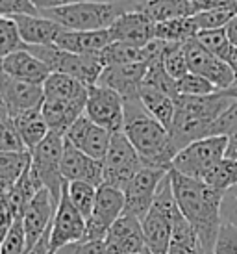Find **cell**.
<instances>
[{"mask_svg": "<svg viewBox=\"0 0 237 254\" xmlns=\"http://www.w3.org/2000/svg\"><path fill=\"white\" fill-rule=\"evenodd\" d=\"M169 178L181 215L195 228L204 254H211L223 226L224 193L209 188L202 180L183 177L173 169H169Z\"/></svg>", "mask_w": 237, "mask_h": 254, "instance_id": "cell-1", "label": "cell"}, {"mask_svg": "<svg viewBox=\"0 0 237 254\" xmlns=\"http://www.w3.org/2000/svg\"><path fill=\"white\" fill-rule=\"evenodd\" d=\"M122 132L147 165L171 169V163L178 150L171 139L169 130L145 110L139 97L124 99Z\"/></svg>", "mask_w": 237, "mask_h": 254, "instance_id": "cell-2", "label": "cell"}, {"mask_svg": "<svg viewBox=\"0 0 237 254\" xmlns=\"http://www.w3.org/2000/svg\"><path fill=\"white\" fill-rule=\"evenodd\" d=\"M139 6V0H118V2H84L72 6L45 9L39 15L58 22L63 30L97 32L108 30L128 9Z\"/></svg>", "mask_w": 237, "mask_h": 254, "instance_id": "cell-3", "label": "cell"}, {"mask_svg": "<svg viewBox=\"0 0 237 254\" xmlns=\"http://www.w3.org/2000/svg\"><path fill=\"white\" fill-rule=\"evenodd\" d=\"M176 212H178V204L173 195V186L167 173V177L163 178L158 190V195L154 198V204L141 221L147 251L150 254H167L171 232H173V219Z\"/></svg>", "mask_w": 237, "mask_h": 254, "instance_id": "cell-4", "label": "cell"}, {"mask_svg": "<svg viewBox=\"0 0 237 254\" xmlns=\"http://www.w3.org/2000/svg\"><path fill=\"white\" fill-rule=\"evenodd\" d=\"M24 49L32 52L37 60H41L50 69V72L69 74V76L84 82L87 87L97 85L98 78L106 67L100 52H97V54H72V52L58 49L56 45H49V47L24 45Z\"/></svg>", "mask_w": 237, "mask_h": 254, "instance_id": "cell-5", "label": "cell"}, {"mask_svg": "<svg viewBox=\"0 0 237 254\" xmlns=\"http://www.w3.org/2000/svg\"><path fill=\"white\" fill-rule=\"evenodd\" d=\"M63 145H65V135L50 130L49 135L30 152V156H32V162H30L32 175L37 178L41 188L52 193V197L56 200L61 198V193L67 186L61 175Z\"/></svg>", "mask_w": 237, "mask_h": 254, "instance_id": "cell-6", "label": "cell"}, {"mask_svg": "<svg viewBox=\"0 0 237 254\" xmlns=\"http://www.w3.org/2000/svg\"><path fill=\"white\" fill-rule=\"evenodd\" d=\"M226 147H228V137L224 135H211L198 139L181 148L171 163V169L183 177L204 180L209 171L223 158H226Z\"/></svg>", "mask_w": 237, "mask_h": 254, "instance_id": "cell-7", "label": "cell"}, {"mask_svg": "<svg viewBox=\"0 0 237 254\" xmlns=\"http://www.w3.org/2000/svg\"><path fill=\"white\" fill-rule=\"evenodd\" d=\"M147 165L143 162L139 152L128 141L124 132H117L112 135V143L108 148V154L102 160V173H104V184H110L113 188L122 190L130 178L137 171Z\"/></svg>", "mask_w": 237, "mask_h": 254, "instance_id": "cell-8", "label": "cell"}, {"mask_svg": "<svg viewBox=\"0 0 237 254\" xmlns=\"http://www.w3.org/2000/svg\"><path fill=\"white\" fill-rule=\"evenodd\" d=\"M167 169L152 167V165H143L130 182L122 188L124 193V212L130 215H135L143 221V217L148 213L150 206L154 204V198L158 195L163 178L167 177Z\"/></svg>", "mask_w": 237, "mask_h": 254, "instance_id": "cell-9", "label": "cell"}, {"mask_svg": "<svg viewBox=\"0 0 237 254\" xmlns=\"http://www.w3.org/2000/svg\"><path fill=\"white\" fill-rule=\"evenodd\" d=\"M124 193L110 184H102L97 190L95 208L85 221L84 240L104 241L112 225L124 213Z\"/></svg>", "mask_w": 237, "mask_h": 254, "instance_id": "cell-10", "label": "cell"}, {"mask_svg": "<svg viewBox=\"0 0 237 254\" xmlns=\"http://www.w3.org/2000/svg\"><path fill=\"white\" fill-rule=\"evenodd\" d=\"M85 115L95 125L117 134L124 127V99L110 87L91 85L85 102Z\"/></svg>", "mask_w": 237, "mask_h": 254, "instance_id": "cell-11", "label": "cell"}, {"mask_svg": "<svg viewBox=\"0 0 237 254\" xmlns=\"http://www.w3.org/2000/svg\"><path fill=\"white\" fill-rule=\"evenodd\" d=\"M183 49H185V56H187L189 72H195L198 76L209 80L219 91H226L234 85L236 69L232 65L224 64L223 60L213 56L196 39L183 43Z\"/></svg>", "mask_w": 237, "mask_h": 254, "instance_id": "cell-12", "label": "cell"}, {"mask_svg": "<svg viewBox=\"0 0 237 254\" xmlns=\"http://www.w3.org/2000/svg\"><path fill=\"white\" fill-rule=\"evenodd\" d=\"M69 184V182H67ZM85 236V219L76 212V208L70 204L67 195V186L61 193L56 215L50 226V247L49 254H58L63 247L70 243L84 240Z\"/></svg>", "mask_w": 237, "mask_h": 254, "instance_id": "cell-13", "label": "cell"}, {"mask_svg": "<svg viewBox=\"0 0 237 254\" xmlns=\"http://www.w3.org/2000/svg\"><path fill=\"white\" fill-rule=\"evenodd\" d=\"M0 99L4 102L9 117L15 119L22 113L37 110L43 106L45 100V93H43V85L26 84L21 80L2 74L0 78Z\"/></svg>", "mask_w": 237, "mask_h": 254, "instance_id": "cell-14", "label": "cell"}, {"mask_svg": "<svg viewBox=\"0 0 237 254\" xmlns=\"http://www.w3.org/2000/svg\"><path fill=\"white\" fill-rule=\"evenodd\" d=\"M104 243L110 254H143L147 243L141 219L124 212L106 234Z\"/></svg>", "mask_w": 237, "mask_h": 254, "instance_id": "cell-15", "label": "cell"}, {"mask_svg": "<svg viewBox=\"0 0 237 254\" xmlns=\"http://www.w3.org/2000/svg\"><path fill=\"white\" fill-rule=\"evenodd\" d=\"M112 132H108L106 128L95 125L87 115H82L72 127L65 132V139L74 145L78 150H82L84 154L95 158L98 162H102L108 154V148L112 143Z\"/></svg>", "mask_w": 237, "mask_h": 254, "instance_id": "cell-16", "label": "cell"}, {"mask_svg": "<svg viewBox=\"0 0 237 254\" xmlns=\"http://www.w3.org/2000/svg\"><path fill=\"white\" fill-rule=\"evenodd\" d=\"M154 28H156V24L148 19L147 15L143 13L139 7H133V9H128L126 13H122L117 21L113 22L108 28V34H110L112 41L128 43L133 47L145 49L148 43H152L156 39Z\"/></svg>", "mask_w": 237, "mask_h": 254, "instance_id": "cell-17", "label": "cell"}, {"mask_svg": "<svg viewBox=\"0 0 237 254\" xmlns=\"http://www.w3.org/2000/svg\"><path fill=\"white\" fill-rule=\"evenodd\" d=\"M61 175L65 182H87L95 188H100L104 184L102 162L84 154L74 145H70L67 139L63 145Z\"/></svg>", "mask_w": 237, "mask_h": 254, "instance_id": "cell-18", "label": "cell"}, {"mask_svg": "<svg viewBox=\"0 0 237 254\" xmlns=\"http://www.w3.org/2000/svg\"><path fill=\"white\" fill-rule=\"evenodd\" d=\"M58 204H59V200H56L49 190L43 188L28 204V208L24 210L22 226H24V234H26V249L32 247L50 228L54 215H56Z\"/></svg>", "mask_w": 237, "mask_h": 254, "instance_id": "cell-19", "label": "cell"}, {"mask_svg": "<svg viewBox=\"0 0 237 254\" xmlns=\"http://www.w3.org/2000/svg\"><path fill=\"white\" fill-rule=\"evenodd\" d=\"M148 69V62H133L126 65H108L98 78L97 85L110 87L117 91L122 99L139 97V89L143 85L145 74Z\"/></svg>", "mask_w": 237, "mask_h": 254, "instance_id": "cell-20", "label": "cell"}, {"mask_svg": "<svg viewBox=\"0 0 237 254\" xmlns=\"http://www.w3.org/2000/svg\"><path fill=\"white\" fill-rule=\"evenodd\" d=\"M234 100L236 99L228 95V91H217L211 95H204V97L178 95L175 102L178 115H185L191 119H198L213 125V121L230 106Z\"/></svg>", "mask_w": 237, "mask_h": 254, "instance_id": "cell-21", "label": "cell"}, {"mask_svg": "<svg viewBox=\"0 0 237 254\" xmlns=\"http://www.w3.org/2000/svg\"><path fill=\"white\" fill-rule=\"evenodd\" d=\"M2 71H4V74L15 78V80L35 85H43L45 80L50 76L49 67L24 47L2 60Z\"/></svg>", "mask_w": 237, "mask_h": 254, "instance_id": "cell-22", "label": "cell"}, {"mask_svg": "<svg viewBox=\"0 0 237 254\" xmlns=\"http://www.w3.org/2000/svg\"><path fill=\"white\" fill-rule=\"evenodd\" d=\"M11 19L17 24L22 43L32 45V47L54 45L58 36L63 32V28L58 22L50 21L43 15H19V17H11Z\"/></svg>", "mask_w": 237, "mask_h": 254, "instance_id": "cell-23", "label": "cell"}, {"mask_svg": "<svg viewBox=\"0 0 237 254\" xmlns=\"http://www.w3.org/2000/svg\"><path fill=\"white\" fill-rule=\"evenodd\" d=\"M85 100H43L41 113L52 132L63 134L85 113Z\"/></svg>", "mask_w": 237, "mask_h": 254, "instance_id": "cell-24", "label": "cell"}, {"mask_svg": "<svg viewBox=\"0 0 237 254\" xmlns=\"http://www.w3.org/2000/svg\"><path fill=\"white\" fill-rule=\"evenodd\" d=\"M112 43L108 30H97V32H76V30H63L58 36V49L72 52V54H97Z\"/></svg>", "mask_w": 237, "mask_h": 254, "instance_id": "cell-25", "label": "cell"}, {"mask_svg": "<svg viewBox=\"0 0 237 254\" xmlns=\"http://www.w3.org/2000/svg\"><path fill=\"white\" fill-rule=\"evenodd\" d=\"M137 7L154 24L176 21V19H187L198 13V9L191 0H147V2H141Z\"/></svg>", "mask_w": 237, "mask_h": 254, "instance_id": "cell-26", "label": "cell"}, {"mask_svg": "<svg viewBox=\"0 0 237 254\" xmlns=\"http://www.w3.org/2000/svg\"><path fill=\"white\" fill-rule=\"evenodd\" d=\"M43 93L45 99L49 100H85L89 87L69 74L50 72V76L43 84Z\"/></svg>", "mask_w": 237, "mask_h": 254, "instance_id": "cell-27", "label": "cell"}, {"mask_svg": "<svg viewBox=\"0 0 237 254\" xmlns=\"http://www.w3.org/2000/svg\"><path fill=\"white\" fill-rule=\"evenodd\" d=\"M30 152H0V198H6L30 167Z\"/></svg>", "mask_w": 237, "mask_h": 254, "instance_id": "cell-28", "label": "cell"}, {"mask_svg": "<svg viewBox=\"0 0 237 254\" xmlns=\"http://www.w3.org/2000/svg\"><path fill=\"white\" fill-rule=\"evenodd\" d=\"M139 100L154 119L160 121L167 130L171 128L176 113V102L173 97H169V95L158 91L154 87H148V85H141Z\"/></svg>", "mask_w": 237, "mask_h": 254, "instance_id": "cell-29", "label": "cell"}, {"mask_svg": "<svg viewBox=\"0 0 237 254\" xmlns=\"http://www.w3.org/2000/svg\"><path fill=\"white\" fill-rule=\"evenodd\" d=\"M198 251H200V241L195 228L189 225V221L181 215L178 208L173 219V232H171L167 254H198Z\"/></svg>", "mask_w": 237, "mask_h": 254, "instance_id": "cell-30", "label": "cell"}, {"mask_svg": "<svg viewBox=\"0 0 237 254\" xmlns=\"http://www.w3.org/2000/svg\"><path fill=\"white\" fill-rule=\"evenodd\" d=\"M13 121L22 137V141H24V145L28 148V152H32L50 132L49 125H47V121H45L41 113V108L22 113L19 117H15Z\"/></svg>", "mask_w": 237, "mask_h": 254, "instance_id": "cell-31", "label": "cell"}, {"mask_svg": "<svg viewBox=\"0 0 237 254\" xmlns=\"http://www.w3.org/2000/svg\"><path fill=\"white\" fill-rule=\"evenodd\" d=\"M39 190H43L41 184L37 182V178L32 175V171L28 167L26 173L21 177V180L15 184L13 190L9 191V195L4 198L7 208H9V212L13 215V219L22 217L24 210L28 208V204L34 200L35 195L39 193Z\"/></svg>", "mask_w": 237, "mask_h": 254, "instance_id": "cell-32", "label": "cell"}, {"mask_svg": "<svg viewBox=\"0 0 237 254\" xmlns=\"http://www.w3.org/2000/svg\"><path fill=\"white\" fill-rule=\"evenodd\" d=\"M195 39L224 64L232 65L234 69L237 67V47L232 45L226 30H200Z\"/></svg>", "mask_w": 237, "mask_h": 254, "instance_id": "cell-33", "label": "cell"}, {"mask_svg": "<svg viewBox=\"0 0 237 254\" xmlns=\"http://www.w3.org/2000/svg\"><path fill=\"white\" fill-rule=\"evenodd\" d=\"M198 32L200 30H198L193 17L176 19V21H167V22H158L156 28H154L156 39H161V41H167V43H187L191 39H195Z\"/></svg>", "mask_w": 237, "mask_h": 254, "instance_id": "cell-34", "label": "cell"}, {"mask_svg": "<svg viewBox=\"0 0 237 254\" xmlns=\"http://www.w3.org/2000/svg\"><path fill=\"white\" fill-rule=\"evenodd\" d=\"M202 182H206L209 188H213L217 191L226 193L228 190L237 186V160L234 158H223L217 163L213 169L209 171L204 177Z\"/></svg>", "mask_w": 237, "mask_h": 254, "instance_id": "cell-35", "label": "cell"}, {"mask_svg": "<svg viewBox=\"0 0 237 254\" xmlns=\"http://www.w3.org/2000/svg\"><path fill=\"white\" fill-rule=\"evenodd\" d=\"M163 56V54H161ZM161 56L154 58L148 62V69L147 74H145V80H143V85H148V87H154L158 91L165 93L169 97H173L176 100L178 97V87H176V80L171 78L165 67H163V62H161Z\"/></svg>", "mask_w": 237, "mask_h": 254, "instance_id": "cell-36", "label": "cell"}, {"mask_svg": "<svg viewBox=\"0 0 237 254\" xmlns=\"http://www.w3.org/2000/svg\"><path fill=\"white\" fill-rule=\"evenodd\" d=\"M100 56H102V62H104L106 67L108 65H126L133 64V62H147L145 60V49L120 41H112L100 52Z\"/></svg>", "mask_w": 237, "mask_h": 254, "instance_id": "cell-37", "label": "cell"}, {"mask_svg": "<svg viewBox=\"0 0 237 254\" xmlns=\"http://www.w3.org/2000/svg\"><path fill=\"white\" fill-rule=\"evenodd\" d=\"M97 190L95 186L87 182H69L67 184V195H69L70 204L76 208V212L87 221L95 208L97 200Z\"/></svg>", "mask_w": 237, "mask_h": 254, "instance_id": "cell-38", "label": "cell"}, {"mask_svg": "<svg viewBox=\"0 0 237 254\" xmlns=\"http://www.w3.org/2000/svg\"><path fill=\"white\" fill-rule=\"evenodd\" d=\"M237 17V2L230 6L215 7L208 11H198L193 17L198 30H224Z\"/></svg>", "mask_w": 237, "mask_h": 254, "instance_id": "cell-39", "label": "cell"}, {"mask_svg": "<svg viewBox=\"0 0 237 254\" xmlns=\"http://www.w3.org/2000/svg\"><path fill=\"white\" fill-rule=\"evenodd\" d=\"M163 67L165 71L171 74V78H175L176 82L189 74V65H187V56H185V49L183 43H167L163 56H161Z\"/></svg>", "mask_w": 237, "mask_h": 254, "instance_id": "cell-40", "label": "cell"}, {"mask_svg": "<svg viewBox=\"0 0 237 254\" xmlns=\"http://www.w3.org/2000/svg\"><path fill=\"white\" fill-rule=\"evenodd\" d=\"M22 47H24V43H22L21 34L17 30L13 19L0 17V60L21 50Z\"/></svg>", "mask_w": 237, "mask_h": 254, "instance_id": "cell-41", "label": "cell"}, {"mask_svg": "<svg viewBox=\"0 0 237 254\" xmlns=\"http://www.w3.org/2000/svg\"><path fill=\"white\" fill-rule=\"evenodd\" d=\"M0 152H28L15 121L9 115L0 119Z\"/></svg>", "mask_w": 237, "mask_h": 254, "instance_id": "cell-42", "label": "cell"}, {"mask_svg": "<svg viewBox=\"0 0 237 254\" xmlns=\"http://www.w3.org/2000/svg\"><path fill=\"white\" fill-rule=\"evenodd\" d=\"M26 253V234L22 226V217L13 219L0 243V254H24Z\"/></svg>", "mask_w": 237, "mask_h": 254, "instance_id": "cell-43", "label": "cell"}, {"mask_svg": "<svg viewBox=\"0 0 237 254\" xmlns=\"http://www.w3.org/2000/svg\"><path fill=\"white\" fill-rule=\"evenodd\" d=\"M176 87H178V95H187V97H204V95L219 91L209 80L198 76L195 72H189L181 80H178Z\"/></svg>", "mask_w": 237, "mask_h": 254, "instance_id": "cell-44", "label": "cell"}, {"mask_svg": "<svg viewBox=\"0 0 237 254\" xmlns=\"http://www.w3.org/2000/svg\"><path fill=\"white\" fill-rule=\"evenodd\" d=\"M236 132H237V99L213 121L211 130H209V137L211 135H224V137H228V135L236 134Z\"/></svg>", "mask_w": 237, "mask_h": 254, "instance_id": "cell-45", "label": "cell"}, {"mask_svg": "<svg viewBox=\"0 0 237 254\" xmlns=\"http://www.w3.org/2000/svg\"><path fill=\"white\" fill-rule=\"evenodd\" d=\"M211 254H237V230L232 225L223 223Z\"/></svg>", "mask_w": 237, "mask_h": 254, "instance_id": "cell-46", "label": "cell"}, {"mask_svg": "<svg viewBox=\"0 0 237 254\" xmlns=\"http://www.w3.org/2000/svg\"><path fill=\"white\" fill-rule=\"evenodd\" d=\"M19 15H39V9L32 0H0V17H19Z\"/></svg>", "mask_w": 237, "mask_h": 254, "instance_id": "cell-47", "label": "cell"}, {"mask_svg": "<svg viewBox=\"0 0 237 254\" xmlns=\"http://www.w3.org/2000/svg\"><path fill=\"white\" fill-rule=\"evenodd\" d=\"M58 254H110V253L106 249L104 241L80 240L76 243H70L67 247H63Z\"/></svg>", "mask_w": 237, "mask_h": 254, "instance_id": "cell-48", "label": "cell"}, {"mask_svg": "<svg viewBox=\"0 0 237 254\" xmlns=\"http://www.w3.org/2000/svg\"><path fill=\"white\" fill-rule=\"evenodd\" d=\"M84 2H118V0H32V4H34L39 11L72 6V4H84Z\"/></svg>", "mask_w": 237, "mask_h": 254, "instance_id": "cell-49", "label": "cell"}, {"mask_svg": "<svg viewBox=\"0 0 237 254\" xmlns=\"http://www.w3.org/2000/svg\"><path fill=\"white\" fill-rule=\"evenodd\" d=\"M223 223H228L237 230V200L226 195L223 198Z\"/></svg>", "mask_w": 237, "mask_h": 254, "instance_id": "cell-50", "label": "cell"}, {"mask_svg": "<svg viewBox=\"0 0 237 254\" xmlns=\"http://www.w3.org/2000/svg\"><path fill=\"white\" fill-rule=\"evenodd\" d=\"M49 247H50V228L43 234L39 240L35 241L32 247L26 249V253L24 254H49Z\"/></svg>", "mask_w": 237, "mask_h": 254, "instance_id": "cell-51", "label": "cell"}, {"mask_svg": "<svg viewBox=\"0 0 237 254\" xmlns=\"http://www.w3.org/2000/svg\"><path fill=\"white\" fill-rule=\"evenodd\" d=\"M198 11H208V9H215V7L230 6L236 4L237 0H191Z\"/></svg>", "mask_w": 237, "mask_h": 254, "instance_id": "cell-52", "label": "cell"}, {"mask_svg": "<svg viewBox=\"0 0 237 254\" xmlns=\"http://www.w3.org/2000/svg\"><path fill=\"white\" fill-rule=\"evenodd\" d=\"M226 158H237V132L228 135V147H226Z\"/></svg>", "mask_w": 237, "mask_h": 254, "instance_id": "cell-53", "label": "cell"}, {"mask_svg": "<svg viewBox=\"0 0 237 254\" xmlns=\"http://www.w3.org/2000/svg\"><path fill=\"white\" fill-rule=\"evenodd\" d=\"M224 30H226V36H228V39L232 41V45L237 47V17Z\"/></svg>", "mask_w": 237, "mask_h": 254, "instance_id": "cell-54", "label": "cell"}, {"mask_svg": "<svg viewBox=\"0 0 237 254\" xmlns=\"http://www.w3.org/2000/svg\"><path fill=\"white\" fill-rule=\"evenodd\" d=\"M224 195H226V197H230V198H234V200H237V186H236V188H232V190H228Z\"/></svg>", "mask_w": 237, "mask_h": 254, "instance_id": "cell-55", "label": "cell"}, {"mask_svg": "<svg viewBox=\"0 0 237 254\" xmlns=\"http://www.w3.org/2000/svg\"><path fill=\"white\" fill-rule=\"evenodd\" d=\"M7 115H9V113H7L4 102H2V99H0V119H2V117H7Z\"/></svg>", "mask_w": 237, "mask_h": 254, "instance_id": "cell-56", "label": "cell"}, {"mask_svg": "<svg viewBox=\"0 0 237 254\" xmlns=\"http://www.w3.org/2000/svg\"><path fill=\"white\" fill-rule=\"evenodd\" d=\"M228 95H232L234 99H237V87H234V89H228Z\"/></svg>", "mask_w": 237, "mask_h": 254, "instance_id": "cell-57", "label": "cell"}, {"mask_svg": "<svg viewBox=\"0 0 237 254\" xmlns=\"http://www.w3.org/2000/svg\"><path fill=\"white\" fill-rule=\"evenodd\" d=\"M2 74H4V71H2V60H0V78H2Z\"/></svg>", "mask_w": 237, "mask_h": 254, "instance_id": "cell-58", "label": "cell"}, {"mask_svg": "<svg viewBox=\"0 0 237 254\" xmlns=\"http://www.w3.org/2000/svg\"><path fill=\"white\" fill-rule=\"evenodd\" d=\"M198 254H204V251H202V247H200V251H198Z\"/></svg>", "mask_w": 237, "mask_h": 254, "instance_id": "cell-59", "label": "cell"}, {"mask_svg": "<svg viewBox=\"0 0 237 254\" xmlns=\"http://www.w3.org/2000/svg\"><path fill=\"white\" fill-rule=\"evenodd\" d=\"M143 254H150V253H148V251H145V253H143Z\"/></svg>", "mask_w": 237, "mask_h": 254, "instance_id": "cell-60", "label": "cell"}, {"mask_svg": "<svg viewBox=\"0 0 237 254\" xmlns=\"http://www.w3.org/2000/svg\"><path fill=\"white\" fill-rule=\"evenodd\" d=\"M139 2H147V0H139Z\"/></svg>", "mask_w": 237, "mask_h": 254, "instance_id": "cell-61", "label": "cell"}, {"mask_svg": "<svg viewBox=\"0 0 237 254\" xmlns=\"http://www.w3.org/2000/svg\"><path fill=\"white\" fill-rule=\"evenodd\" d=\"M236 160H237V158H236Z\"/></svg>", "mask_w": 237, "mask_h": 254, "instance_id": "cell-62", "label": "cell"}]
</instances>
